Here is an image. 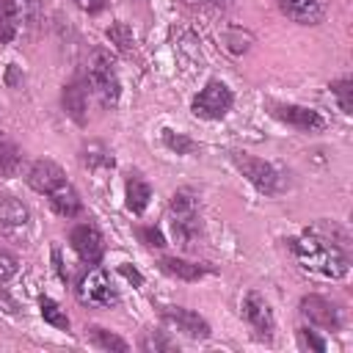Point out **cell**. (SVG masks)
Wrapping results in <instances>:
<instances>
[{"mask_svg": "<svg viewBox=\"0 0 353 353\" xmlns=\"http://www.w3.org/2000/svg\"><path fill=\"white\" fill-rule=\"evenodd\" d=\"M149 199H152L149 182H146L138 171L130 174L127 182H124V204H127V210H130L132 215H141V212L149 207Z\"/></svg>", "mask_w": 353, "mask_h": 353, "instance_id": "cell-17", "label": "cell"}, {"mask_svg": "<svg viewBox=\"0 0 353 353\" xmlns=\"http://www.w3.org/2000/svg\"><path fill=\"white\" fill-rule=\"evenodd\" d=\"M160 270H165L168 276L179 279V281H199L210 273L207 265H199V262H188L182 256H163L160 259Z\"/></svg>", "mask_w": 353, "mask_h": 353, "instance_id": "cell-19", "label": "cell"}, {"mask_svg": "<svg viewBox=\"0 0 353 353\" xmlns=\"http://www.w3.org/2000/svg\"><path fill=\"white\" fill-rule=\"evenodd\" d=\"M287 248L292 251V256L298 259V265L303 270H312L323 279H347L350 273V254L345 248H339L336 243L325 240L323 234L306 229L303 234L298 237H290L284 240Z\"/></svg>", "mask_w": 353, "mask_h": 353, "instance_id": "cell-1", "label": "cell"}, {"mask_svg": "<svg viewBox=\"0 0 353 353\" xmlns=\"http://www.w3.org/2000/svg\"><path fill=\"white\" fill-rule=\"evenodd\" d=\"M312 232H317V234H323L325 240H331V243H336L339 248H345L347 254H350V234H347V229L345 226H339L336 221H317L314 226H309Z\"/></svg>", "mask_w": 353, "mask_h": 353, "instance_id": "cell-27", "label": "cell"}, {"mask_svg": "<svg viewBox=\"0 0 353 353\" xmlns=\"http://www.w3.org/2000/svg\"><path fill=\"white\" fill-rule=\"evenodd\" d=\"M105 36H108V41L119 50V52H130L132 47H135V36H132V28L127 25V22H121V19H116V22H110V28L105 30Z\"/></svg>", "mask_w": 353, "mask_h": 353, "instance_id": "cell-26", "label": "cell"}, {"mask_svg": "<svg viewBox=\"0 0 353 353\" xmlns=\"http://www.w3.org/2000/svg\"><path fill=\"white\" fill-rule=\"evenodd\" d=\"M138 234H141V243L149 245V248H163L165 245V237H163V232L157 226H141Z\"/></svg>", "mask_w": 353, "mask_h": 353, "instance_id": "cell-33", "label": "cell"}, {"mask_svg": "<svg viewBox=\"0 0 353 353\" xmlns=\"http://www.w3.org/2000/svg\"><path fill=\"white\" fill-rule=\"evenodd\" d=\"M276 6L298 25H320L325 19V0H276Z\"/></svg>", "mask_w": 353, "mask_h": 353, "instance_id": "cell-14", "label": "cell"}, {"mask_svg": "<svg viewBox=\"0 0 353 353\" xmlns=\"http://www.w3.org/2000/svg\"><path fill=\"white\" fill-rule=\"evenodd\" d=\"M22 83H25V74L19 72V66H17V63H8V66H6V85H8V88H19Z\"/></svg>", "mask_w": 353, "mask_h": 353, "instance_id": "cell-35", "label": "cell"}, {"mask_svg": "<svg viewBox=\"0 0 353 353\" xmlns=\"http://www.w3.org/2000/svg\"><path fill=\"white\" fill-rule=\"evenodd\" d=\"M331 94L336 97L339 110H342L345 116H350V113H353V80H350V77L334 80V83H331Z\"/></svg>", "mask_w": 353, "mask_h": 353, "instance_id": "cell-28", "label": "cell"}, {"mask_svg": "<svg viewBox=\"0 0 353 353\" xmlns=\"http://www.w3.org/2000/svg\"><path fill=\"white\" fill-rule=\"evenodd\" d=\"M298 345L303 347V350H314V353H325V339L317 334V331H312L309 325H301L298 328Z\"/></svg>", "mask_w": 353, "mask_h": 353, "instance_id": "cell-31", "label": "cell"}, {"mask_svg": "<svg viewBox=\"0 0 353 353\" xmlns=\"http://www.w3.org/2000/svg\"><path fill=\"white\" fill-rule=\"evenodd\" d=\"M119 273H121V276H124V279H127L132 287H141V284H143L141 270H138V268H132L130 262H121V265H119Z\"/></svg>", "mask_w": 353, "mask_h": 353, "instance_id": "cell-34", "label": "cell"}, {"mask_svg": "<svg viewBox=\"0 0 353 353\" xmlns=\"http://www.w3.org/2000/svg\"><path fill=\"white\" fill-rule=\"evenodd\" d=\"M240 314L243 320L251 325V331L256 334V339L262 342H270L273 339V331H276V317H273V309L270 303L256 292V290H248L240 301Z\"/></svg>", "mask_w": 353, "mask_h": 353, "instance_id": "cell-7", "label": "cell"}, {"mask_svg": "<svg viewBox=\"0 0 353 353\" xmlns=\"http://www.w3.org/2000/svg\"><path fill=\"white\" fill-rule=\"evenodd\" d=\"M39 312H41V317H44L47 325H52V328H58V331H69V314L61 309L58 301L41 295V298H39Z\"/></svg>", "mask_w": 353, "mask_h": 353, "instance_id": "cell-21", "label": "cell"}, {"mask_svg": "<svg viewBox=\"0 0 353 353\" xmlns=\"http://www.w3.org/2000/svg\"><path fill=\"white\" fill-rule=\"evenodd\" d=\"M25 182H28V185H30L36 193L47 196V193H52L58 185H63V182H66V174H63V168H61L55 160H50V157H41V160L30 163Z\"/></svg>", "mask_w": 353, "mask_h": 353, "instance_id": "cell-13", "label": "cell"}, {"mask_svg": "<svg viewBox=\"0 0 353 353\" xmlns=\"http://www.w3.org/2000/svg\"><path fill=\"white\" fill-rule=\"evenodd\" d=\"M160 320H163V325L168 331H179L188 339H210V334H212L210 323L199 312L185 309V306H163L160 309Z\"/></svg>", "mask_w": 353, "mask_h": 353, "instance_id": "cell-8", "label": "cell"}, {"mask_svg": "<svg viewBox=\"0 0 353 353\" xmlns=\"http://www.w3.org/2000/svg\"><path fill=\"white\" fill-rule=\"evenodd\" d=\"M234 168L265 196H279L284 190V176L276 171L273 163L262 160V157H254V154H245V152H232L229 154Z\"/></svg>", "mask_w": 353, "mask_h": 353, "instance_id": "cell-4", "label": "cell"}, {"mask_svg": "<svg viewBox=\"0 0 353 353\" xmlns=\"http://www.w3.org/2000/svg\"><path fill=\"white\" fill-rule=\"evenodd\" d=\"M85 83L94 88V94L99 97V102L105 108H116L119 97H121V83H119V72H116V61L105 47H94L88 52L85 61Z\"/></svg>", "mask_w": 353, "mask_h": 353, "instance_id": "cell-2", "label": "cell"}, {"mask_svg": "<svg viewBox=\"0 0 353 353\" xmlns=\"http://www.w3.org/2000/svg\"><path fill=\"white\" fill-rule=\"evenodd\" d=\"M182 3H188V6H199V8H207V6L221 8V6H226V0H182Z\"/></svg>", "mask_w": 353, "mask_h": 353, "instance_id": "cell-37", "label": "cell"}, {"mask_svg": "<svg viewBox=\"0 0 353 353\" xmlns=\"http://www.w3.org/2000/svg\"><path fill=\"white\" fill-rule=\"evenodd\" d=\"M138 347L143 353H174L176 342L165 331H143L141 339H138Z\"/></svg>", "mask_w": 353, "mask_h": 353, "instance_id": "cell-22", "label": "cell"}, {"mask_svg": "<svg viewBox=\"0 0 353 353\" xmlns=\"http://www.w3.org/2000/svg\"><path fill=\"white\" fill-rule=\"evenodd\" d=\"M160 138H163L165 149L174 152V154H196V152H199V143H196L193 138H188L185 132H174V130L163 127V130H160Z\"/></svg>", "mask_w": 353, "mask_h": 353, "instance_id": "cell-25", "label": "cell"}, {"mask_svg": "<svg viewBox=\"0 0 353 353\" xmlns=\"http://www.w3.org/2000/svg\"><path fill=\"white\" fill-rule=\"evenodd\" d=\"M11 3H14L19 25L36 28V22H39V0H11Z\"/></svg>", "mask_w": 353, "mask_h": 353, "instance_id": "cell-30", "label": "cell"}, {"mask_svg": "<svg viewBox=\"0 0 353 353\" xmlns=\"http://www.w3.org/2000/svg\"><path fill=\"white\" fill-rule=\"evenodd\" d=\"M298 312L303 314V320L309 325L323 328V331H339V325H342L339 309L323 295H303L298 303Z\"/></svg>", "mask_w": 353, "mask_h": 353, "instance_id": "cell-10", "label": "cell"}, {"mask_svg": "<svg viewBox=\"0 0 353 353\" xmlns=\"http://www.w3.org/2000/svg\"><path fill=\"white\" fill-rule=\"evenodd\" d=\"M69 245L85 265H99L105 256V237L94 223H77L69 229Z\"/></svg>", "mask_w": 353, "mask_h": 353, "instance_id": "cell-9", "label": "cell"}, {"mask_svg": "<svg viewBox=\"0 0 353 353\" xmlns=\"http://www.w3.org/2000/svg\"><path fill=\"white\" fill-rule=\"evenodd\" d=\"M223 41H226V50L229 52H234V55H240V52H245L248 47H251V33L248 30H243V28H229L226 33H223Z\"/></svg>", "mask_w": 353, "mask_h": 353, "instance_id": "cell-29", "label": "cell"}, {"mask_svg": "<svg viewBox=\"0 0 353 353\" xmlns=\"http://www.w3.org/2000/svg\"><path fill=\"white\" fill-rule=\"evenodd\" d=\"M80 163H83V168H88V171H99V168H113L116 165V157H113V152L102 143V141H97V138H91V141H85L83 146H80Z\"/></svg>", "mask_w": 353, "mask_h": 353, "instance_id": "cell-18", "label": "cell"}, {"mask_svg": "<svg viewBox=\"0 0 353 353\" xmlns=\"http://www.w3.org/2000/svg\"><path fill=\"white\" fill-rule=\"evenodd\" d=\"M52 262H55V270H58V276H61V281H66L69 276H66V270H63V262H61V251H58V248L52 251Z\"/></svg>", "mask_w": 353, "mask_h": 353, "instance_id": "cell-38", "label": "cell"}, {"mask_svg": "<svg viewBox=\"0 0 353 353\" xmlns=\"http://www.w3.org/2000/svg\"><path fill=\"white\" fill-rule=\"evenodd\" d=\"M61 105H63V113L77 127H85L88 124V83L80 77L69 80L61 91Z\"/></svg>", "mask_w": 353, "mask_h": 353, "instance_id": "cell-12", "label": "cell"}, {"mask_svg": "<svg viewBox=\"0 0 353 353\" xmlns=\"http://www.w3.org/2000/svg\"><path fill=\"white\" fill-rule=\"evenodd\" d=\"M74 295H77L80 303L94 306V309H110V306L119 303V292H116L108 270H102V268H88L80 276V281L74 287Z\"/></svg>", "mask_w": 353, "mask_h": 353, "instance_id": "cell-5", "label": "cell"}, {"mask_svg": "<svg viewBox=\"0 0 353 353\" xmlns=\"http://www.w3.org/2000/svg\"><path fill=\"white\" fill-rule=\"evenodd\" d=\"M19 33V19L11 0H0V44H11Z\"/></svg>", "mask_w": 353, "mask_h": 353, "instance_id": "cell-24", "label": "cell"}, {"mask_svg": "<svg viewBox=\"0 0 353 353\" xmlns=\"http://www.w3.org/2000/svg\"><path fill=\"white\" fill-rule=\"evenodd\" d=\"M171 229L174 237L182 245H190L201 234V218H199V196L190 188H179L171 193Z\"/></svg>", "mask_w": 353, "mask_h": 353, "instance_id": "cell-3", "label": "cell"}, {"mask_svg": "<svg viewBox=\"0 0 353 353\" xmlns=\"http://www.w3.org/2000/svg\"><path fill=\"white\" fill-rule=\"evenodd\" d=\"M85 336L99 350H110V353H127L130 350L127 339H121L119 334H113V331H108L102 325H85Z\"/></svg>", "mask_w": 353, "mask_h": 353, "instance_id": "cell-20", "label": "cell"}, {"mask_svg": "<svg viewBox=\"0 0 353 353\" xmlns=\"http://www.w3.org/2000/svg\"><path fill=\"white\" fill-rule=\"evenodd\" d=\"M30 223V210L19 199L0 193V229L3 232H19Z\"/></svg>", "mask_w": 353, "mask_h": 353, "instance_id": "cell-15", "label": "cell"}, {"mask_svg": "<svg viewBox=\"0 0 353 353\" xmlns=\"http://www.w3.org/2000/svg\"><path fill=\"white\" fill-rule=\"evenodd\" d=\"M19 165H22V152H19V146H17L14 141H8V138L0 135V174H3V176H14V174L19 171Z\"/></svg>", "mask_w": 353, "mask_h": 353, "instance_id": "cell-23", "label": "cell"}, {"mask_svg": "<svg viewBox=\"0 0 353 353\" xmlns=\"http://www.w3.org/2000/svg\"><path fill=\"white\" fill-rule=\"evenodd\" d=\"M17 270H19V259H17V254L0 245V284L11 281V279L17 276Z\"/></svg>", "mask_w": 353, "mask_h": 353, "instance_id": "cell-32", "label": "cell"}, {"mask_svg": "<svg viewBox=\"0 0 353 353\" xmlns=\"http://www.w3.org/2000/svg\"><path fill=\"white\" fill-rule=\"evenodd\" d=\"M234 105V94L223 80H210L190 102V113L196 119H207V121H218L223 119Z\"/></svg>", "mask_w": 353, "mask_h": 353, "instance_id": "cell-6", "label": "cell"}, {"mask_svg": "<svg viewBox=\"0 0 353 353\" xmlns=\"http://www.w3.org/2000/svg\"><path fill=\"white\" fill-rule=\"evenodd\" d=\"M268 108H270V116H276L279 121H284L301 132H314V130L325 127V119L314 108L292 105V102H268Z\"/></svg>", "mask_w": 353, "mask_h": 353, "instance_id": "cell-11", "label": "cell"}, {"mask_svg": "<svg viewBox=\"0 0 353 353\" xmlns=\"http://www.w3.org/2000/svg\"><path fill=\"white\" fill-rule=\"evenodd\" d=\"M47 199H50V207H52L61 218H74V215L83 212V199H80V193L74 190L72 182L58 185L52 193H47Z\"/></svg>", "mask_w": 353, "mask_h": 353, "instance_id": "cell-16", "label": "cell"}, {"mask_svg": "<svg viewBox=\"0 0 353 353\" xmlns=\"http://www.w3.org/2000/svg\"><path fill=\"white\" fill-rule=\"evenodd\" d=\"M74 3H77V8L85 11V14H99V11H105V6H108V0H74Z\"/></svg>", "mask_w": 353, "mask_h": 353, "instance_id": "cell-36", "label": "cell"}]
</instances>
